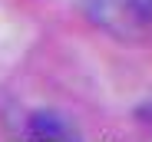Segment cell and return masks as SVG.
<instances>
[{
    "label": "cell",
    "instance_id": "obj_1",
    "mask_svg": "<svg viewBox=\"0 0 152 142\" xmlns=\"http://www.w3.org/2000/svg\"><path fill=\"white\" fill-rule=\"evenodd\" d=\"M99 33L119 43H152V0H76Z\"/></svg>",
    "mask_w": 152,
    "mask_h": 142
},
{
    "label": "cell",
    "instance_id": "obj_2",
    "mask_svg": "<svg viewBox=\"0 0 152 142\" xmlns=\"http://www.w3.org/2000/svg\"><path fill=\"white\" fill-rule=\"evenodd\" d=\"M27 132H30V142H83L76 126L60 112H33L30 122H27Z\"/></svg>",
    "mask_w": 152,
    "mask_h": 142
},
{
    "label": "cell",
    "instance_id": "obj_3",
    "mask_svg": "<svg viewBox=\"0 0 152 142\" xmlns=\"http://www.w3.org/2000/svg\"><path fill=\"white\" fill-rule=\"evenodd\" d=\"M139 119H142L145 126H152V103H149L145 109H139Z\"/></svg>",
    "mask_w": 152,
    "mask_h": 142
}]
</instances>
